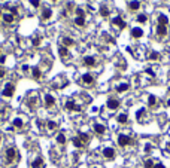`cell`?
Instances as JSON below:
<instances>
[{
	"label": "cell",
	"mask_w": 170,
	"mask_h": 168,
	"mask_svg": "<svg viewBox=\"0 0 170 168\" xmlns=\"http://www.w3.org/2000/svg\"><path fill=\"white\" fill-rule=\"evenodd\" d=\"M73 5H75V3H67V9H69V11L73 9Z\"/></svg>",
	"instance_id": "b9f144b4"
},
{
	"label": "cell",
	"mask_w": 170,
	"mask_h": 168,
	"mask_svg": "<svg viewBox=\"0 0 170 168\" xmlns=\"http://www.w3.org/2000/svg\"><path fill=\"white\" fill-rule=\"evenodd\" d=\"M30 3H31V6H34V7H38V6L40 5V0H30Z\"/></svg>",
	"instance_id": "8d00e7d4"
},
{
	"label": "cell",
	"mask_w": 170,
	"mask_h": 168,
	"mask_svg": "<svg viewBox=\"0 0 170 168\" xmlns=\"http://www.w3.org/2000/svg\"><path fill=\"white\" fill-rule=\"evenodd\" d=\"M160 58V54L158 52H152V54L149 55V60H158Z\"/></svg>",
	"instance_id": "d590c367"
},
{
	"label": "cell",
	"mask_w": 170,
	"mask_h": 168,
	"mask_svg": "<svg viewBox=\"0 0 170 168\" xmlns=\"http://www.w3.org/2000/svg\"><path fill=\"white\" fill-rule=\"evenodd\" d=\"M75 24L78 27H84L85 25V16H76L75 18Z\"/></svg>",
	"instance_id": "7402d4cb"
},
{
	"label": "cell",
	"mask_w": 170,
	"mask_h": 168,
	"mask_svg": "<svg viewBox=\"0 0 170 168\" xmlns=\"http://www.w3.org/2000/svg\"><path fill=\"white\" fill-rule=\"evenodd\" d=\"M157 34H158V36H161V37L166 36V34H167V27H166V25H160V24H158V27H157Z\"/></svg>",
	"instance_id": "e0dca14e"
},
{
	"label": "cell",
	"mask_w": 170,
	"mask_h": 168,
	"mask_svg": "<svg viewBox=\"0 0 170 168\" xmlns=\"http://www.w3.org/2000/svg\"><path fill=\"white\" fill-rule=\"evenodd\" d=\"M52 2H57V0H52Z\"/></svg>",
	"instance_id": "f907efd6"
},
{
	"label": "cell",
	"mask_w": 170,
	"mask_h": 168,
	"mask_svg": "<svg viewBox=\"0 0 170 168\" xmlns=\"http://www.w3.org/2000/svg\"><path fill=\"white\" fill-rule=\"evenodd\" d=\"M58 54H60V57H63V58H66V57H69V49L66 48V46H60L58 48Z\"/></svg>",
	"instance_id": "ffe728a7"
},
{
	"label": "cell",
	"mask_w": 170,
	"mask_h": 168,
	"mask_svg": "<svg viewBox=\"0 0 170 168\" xmlns=\"http://www.w3.org/2000/svg\"><path fill=\"white\" fill-rule=\"evenodd\" d=\"M72 143H73V144H75L78 149H82V147L85 146V144L82 143V140H81L79 137H73V138H72Z\"/></svg>",
	"instance_id": "d6986e66"
},
{
	"label": "cell",
	"mask_w": 170,
	"mask_h": 168,
	"mask_svg": "<svg viewBox=\"0 0 170 168\" xmlns=\"http://www.w3.org/2000/svg\"><path fill=\"white\" fill-rule=\"evenodd\" d=\"M103 156L106 159H113L115 158V150L112 147H104L103 149Z\"/></svg>",
	"instance_id": "52a82bcc"
},
{
	"label": "cell",
	"mask_w": 170,
	"mask_h": 168,
	"mask_svg": "<svg viewBox=\"0 0 170 168\" xmlns=\"http://www.w3.org/2000/svg\"><path fill=\"white\" fill-rule=\"evenodd\" d=\"M112 24L118 25L119 28H125V22H124V20L121 18V16H115V18H112Z\"/></svg>",
	"instance_id": "ba28073f"
},
{
	"label": "cell",
	"mask_w": 170,
	"mask_h": 168,
	"mask_svg": "<svg viewBox=\"0 0 170 168\" xmlns=\"http://www.w3.org/2000/svg\"><path fill=\"white\" fill-rule=\"evenodd\" d=\"M2 20H3L5 24H14V21H15V15H14L12 12H5V14L2 15Z\"/></svg>",
	"instance_id": "5b68a950"
},
{
	"label": "cell",
	"mask_w": 170,
	"mask_h": 168,
	"mask_svg": "<svg viewBox=\"0 0 170 168\" xmlns=\"http://www.w3.org/2000/svg\"><path fill=\"white\" fill-rule=\"evenodd\" d=\"M140 7V2H137V0H133V2L128 3V9L130 11H137Z\"/></svg>",
	"instance_id": "ac0fdd59"
},
{
	"label": "cell",
	"mask_w": 170,
	"mask_h": 168,
	"mask_svg": "<svg viewBox=\"0 0 170 168\" xmlns=\"http://www.w3.org/2000/svg\"><path fill=\"white\" fill-rule=\"evenodd\" d=\"M84 64H85L87 67L96 66V58H94V57H84Z\"/></svg>",
	"instance_id": "4fadbf2b"
},
{
	"label": "cell",
	"mask_w": 170,
	"mask_h": 168,
	"mask_svg": "<svg viewBox=\"0 0 170 168\" xmlns=\"http://www.w3.org/2000/svg\"><path fill=\"white\" fill-rule=\"evenodd\" d=\"M131 143H133L131 137L125 135V134H119V135H118V144H119L121 147H125V146H128V144H131Z\"/></svg>",
	"instance_id": "3957f363"
},
{
	"label": "cell",
	"mask_w": 170,
	"mask_h": 168,
	"mask_svg": "<svg viewBox=\"0 0 170 168\" xmlns=\"http://www.w3.org/2000/svg\"><path fill=\"white\" fill-rule=\"evenodd\" d=\"M31 75H33L34 79H40V68H39V67H33Z\"/></svg>",
	"instance_id": "4316f807"
},
{
	"label": "cell",
	"mask_w": 170,
	"mask_h": 168,
	"mask_svg": "<svg viewBox=\"0 0 170 168\" xmlns=\"http://www.w3.org/2000/svg\"><path fill=\"white\" fill-rule=\"evenodd\" d=\"M31 43H33L34 46H39V45H40V39H39V37H36V39L31 40Z\"/></svg>",
	"instance_id": "74e56055"
},
{
	"label": "cell",
	"mask_w": 170,
	"mask_h": 168,
	"mask_svg": "<svg viewBox=\"0 0 170 168\" xmlns=\"http://www.w3.org/2000/svg\"><path fill=\"white\" fill-rule=\"evenodd\" d=\"M151 147H152L151 144H146V147H145V150H146V152H149V150H151Z\"/></svg>",
	"instance_id": "ee69618b"
},
{
	"label": "cell",
	"mask_w": 170,
	"mask_h": 168,
	"mask_svg": "<svg viewBox=\"0 0 170 168\" xmlns=\"http://www.w3.org/2000/svg\"><path fill=\"white\" fill-rule=\"evenodd\" d=\"M5 61H6V57H5V55H2V57H0V63H2V64H3V63H5Z\"/></svg>",
	"instance_id": "7bdbcfd3"
},
{
	"label": "cell",
	"mask_w": 170,
	"mask_h": 168,
	"mask_svg": "<svg viewBox=\"0 0 170 168\" xmlns=\"http://www.w3.org/2000/svg\"><path fill=\"white\" fill-rule=\"evenodd\" d=\"M155 103H157L155 95H149V98H148V106H149V107H152V106H155Z\"/></svg>",
	"instance_id": "f1b7e54d"
},
{
	"label": "cell",
	"mask_w": 170,
	"mask_h": 168,
	"mask_svg": "<svg viewBox=\"0 0 170 168\" xmlns=\"http://www.w3.org/2000/svg\"><path fill=\"white\" fill-rule=\"evenodd\" d=\"M94 131H96V134L102 135V134H104L106 127H104V125H102V123H94Z\"/></svg>",
	"instance_id": "8fae6325"
},
{
	"label": "cell",
	"mask_w": 170,
	"mask_h": 168,
	"mask_svg": "<svg viewBox=\"0 0 170 168\" xmlns=\"http://www.w3.org/2000/svg\"><path fill=\"white\" fill-rule=\"evenodd\" d=\"M137 21H139V22H142V24H145V22L148 21V18H146V15H143V14H140V15L137 16Z\"/></svg>",
	"instance_id": "d6a6232c"
},
{
	"label": "cell",
	"mask_w": 170,
	"mask_h": 168,
	"mask_svg": "<svg viewBox=\"0 0 170 168\" xmlns=\"http://www.w3.org/2000/svg\"><path fill=\"white\" fill-rule=\"evenodd\" d=\"M42 165H43V159L40 156H38L36 159H33V161H31V168H40Z\"/></svg>",
	"instance_id": "9a60e30c"
},
{
	"label": "cell",
	"mask_w": 170,
	"mask_h": 168,
	"mask_svg": "<svg viewBox=\"0 0 170 168\" xmlns=\"http://www.w3.org/2000/svg\"><path fill=\"white\" fill-rule=\"evenodd\" d=\"M107 109H111V110H116L119 107V100H116V98H109L107 100Z\"/></svg>",
	"instance_id": "8992f818"
},
{
	"label": "cell",
	"mask_w": 170,
	"mask_h": 168,
	"mask_svg": "<svg viewBox=\"0 0 170 168\" xmlns=\"http://www.w3.org/2000/svg\"><path fill=\"white\" fill-rule=\"evenodd\" d=\"M128 88H130L128 83H119L116 86V92H125V91H128Z\"/></svg>",
	"instance_id": "44dd1931"
},
{
	"label": "cell",
	"mask_w": 170,
	"mask_h": 168,
	"mask_svg": "<svg viewBox=\"0 0 170 168\" xmlns=\"http://www.w3.org/2000/svg\"><path fill=\"white\" fill-rule=\"evenodd\" d=\"M131 36H133V37H136V39L142 37V36H143V30H142V28H139V27H134V28H131Z\"/></svg>",
	"instance_id": "7c38bea8"
},
{
	"label": "cell",
	"mask_w": 170,
	"mask_h": 168,
	"mask_svg": "<svg viewBox=\"0 0 170 168\" xmlns=\"http://www.w3.org/2000/svg\"><path fill=\"white\" fill-rule=\"evenodd\" d=\"M46 127H48L49 131H54V129H57V128H58V123H57V122H54V121H48V122H46Z\"/></svg>",
	"instance_id": "d4e9b609"
},
{
	"label": "cell",
	"mask_w": 170,
	"mask_h": 168,
	"mask_svg": "<svg viewBox=\"0 0 170 168\" xmlns=\"http://www.w3.org/2000/svg\"><path fill=\"white\" fill-rule=\"evenodd\" d=\"M82 82H84L85 85H93V83H94V76L89 75V73H85V75L82 76Z\"/></svg>",
	"instance_id": "9c48e42d"
},
{
	"label": "cell",
	"mask_w": 170,
	"mask_h": 168,
	"mask_svg": "<svg viewBox=\"0 0 170 168\" xmlns=\"http://www.w3.org/2000/svg\"><path fill=\"white\" fill-rule=\"evenodd\" d=\"M143 165H145V168H154V162H152V159H146Z\"/></svg>",
	"instance_id": "836d02e7"
},
{
	"label": "cell",
	"mask_w": 170,
	"mask_h": 168,
	"mask_svg": "<svg viewBox=\"0 0 170 168\" xmlns=\"http://www.w3.org/2000/svg\"><path fill=\"white\" fill-rule=\"evenodd\" d=\"M52 16V11L49 9V7H45V9L42 11V20L45 21V20H49Z\"/></svg>",
	"instance_id": "2e32d148"
},
{
	"label": "cell",
	"mask_w": 170,
	"mask_h": 168,
	"mask_svg": "<svg viewBox=\"0 0 170 168\" xmlns=\"http://www.w3.org/2000/svg\"><path fill=\"white\" fill-rule=\"evenodd\" d=\"M167 150H170V141H169V143H167Z\"/></svg>",
	"instance_id": "f6af8a7d"
},
{
	"label": "cell",
	"mask_w": 170,
	"mask_h": 168,
	"mask_svg": "<svg viewBox=\"0 0 170 168\" xmlns=\"http://www.w3.org/2000/svg\"><path fill=\"white\" fill-rule=\"evenodd\" d=\"M61 43H63V46L69 48V46H73L75 45V40L72 39V37H63L61 39Z\"/></svg>",
	"instance_id": "5bb4252c"
},
{
	"label": "cell",
	"mask_w": 170,
	"mask_h": 168,
	"mask_svg": "<svg viewBox=\"0 0 170 168\" xmlns=\"http://www.w3.org/2000/svg\"><path fill=\"white\" fill-rule=\"evenodd\" d=\"M2 15H3V14H2V12H0V20H2Z\"/></svg>",
	"instance_id": "7dc6e473"
},
{
	"label": "cell",
	"mask_w": 170,
	"mask_h": 168,
	"mask_svg": "<svg viewBox=\"0 0 170 168\" xmlns=\"http://www.w3.org/2000/svg\"><path fill=\"white\" fill-rule=\"evenodd\" d=\"M14 92H15V85L12 82H8L3 88V91H2V95L6 97V98H9V97L14 95Z\"/></svg>",
	"instance_id": "7a4b0ae2"
},
{
	"label": "cell",
	"mask_w": 170,
	"mask_h": 168,
	"mask_svg": "<svg viewBox=\"0 0 170 168\" xmlns=\"http://www.w3.org/2000/svg\"><path fill=\"white\" fill-rule=\"evenodd\" d=\"M167 106H170V100H169V101H167Z\"/></svg>",
	"instance_id": "c3c4849f"
},
{
	"label": "cell",
	"mask_w": 170,
	"mask_h": 168,
	"mask_svg": "<svg viewBox=\"0 0 170 168\" xmlns=\"http://www.w3.org/2000/svg\"><path fill=\"white\" fill-rule=\"evenodd\" d=\"M14 127L15 128H21L23 127V119L21 118H15L14 119Z\"/></svg>",
	"instance_id": "4dcf8cb0"
},
{
	"label": "cell",
	"mask_w": 170,
	"mask_h": 168,
	"mask_svg": "<svg viewBox=\"0 0 170 168\" xmlns=\"http://www.w3.org/2000/svg\"><path fill=\"white\" fill-rule=\"evenodd\" d=\"M54 104H55V98H54L52 95H49V94L45 95V106H46V107H52Z\"/></svg>",
	"instance_id": "30bf717a"
},
{
	"label": "cell",
	"mask_w": 170,
	"mask_h": 168,
	"mask_svg": "<svg viewBox=\"0 0 170 168\" xmlns=\"http://www.w3.org/2000/svg\"><path fill=\"white\" fill-rule=\"evenodd\" d=\"M167 22H169V18L166 15H163V14L158 15V24L160 25H167Z\"/></svg>",
	"instance_id": "603a6c76"
},
{
	"label": "cell",
	"mask_w": 170,
	"mask_h": 168,
	"mask_svg": "<svg viewBox=\"0 0 170 168\" xmlns=\"http://www.w3.org/2000/svg\"><path fill=\"white\" fill-rule=\"evenodd\" d=\"M57 143H58V144H64V143H66V137H64V134H63V132H60V134L57 135Z\"/></svg>",
	"instance_id": "83f0119b"
},
{
	"label": "cell",
	"mask_w": 170,
	"mask_h": 168,
	"mask_svg": "<svg viewBox=\"0 0 170 168\" xmlns=\"http://www.w3.org/2000/svg\"><path fill=\"white\" fill-rule=\"evenodd\" d=\"M0 144H2V135H0Z\"/></svg>",
	"instance_id": "bcb514c9"
},
{
	"label": "cell",
	"mask_w": 170,
	"mask_h": 168,
	"mask_svg": "<svg viewBox=\"0 0 170 168\" xmlns=\"http://www.w3.org/2000/svg\"><path fill=\"white\" fill-rule=\"evenodd\" d=\"M5 75H6V72H5V70H3L2 67H0V79H3V77H5Z\"/></svg>",
	"instance_id": "ab89813d"
},
{
	"label": "cell",
	"mask_w": 170,
	"mask_h": 168,
	"mask_svg": "<svg viewBox=\"0 0 170 168\" xmlns=\"http://www.w3.org/2000/svg\"><path fill=\"white\" fill-rule=\"evenodd\" d=\"M154 168H166L163 164H154Z\"/></svg>",
	"instance_id": "60d3db41"
},
{
	"label": "cell",
	"mask_w": 170,
	"mask_h": 168,
	"mask_svg": "<svg viewBox=\"0 0 170 168\" xmlns=\"http://www.w3.org/2000/svg\"><path fill=\"white\" fill-rule=\"evenodd\" d=\"M143 113H145V109H140V110H139V112L136 113V118H137V119H140Z\"/></svg>",
	"instance_id": "f35d334b"
},
{
	"label": "cell",
	"mask_w": 170,
	"mask_h": 168,
	"mask_svg": "<svg viewBox=\"0 0 170 168\" xmlns=\"http://www.w3.org/2000/svg\"><path fill=\"white\" fill-rule=\"evenodd\" d=\"M116 121H118V123H127L128 116H127L125 113H121V114H118V118H116Z\"/></svg>",
	"instance_id": "cb8c5ba5"
},
{
	"label": "cell",
	"mask_w": 170,
	"mask_h": 168,
	"mask_svg": "<svg viewBox=\"0 0 170 168\" xmlns=\"http://www.w3.org/2000/svg\"><path fill=\"white\" fill-rule=\"evenodd\" d=\"M66 109L70 110V112H81L82 109H81V106H76L73 100H67L66 101Z\"/></svg>",
	"instance_id": "277c9868"
},
{
	"label": "cell",
	"mask_w": 170,
	"mask_h": 168,
	"mask_svg": "<svg viewBox=\"0 0 170 168\" xmlns=\"http://www.w3.org/2000/svg\"><path fill=\"white\" fill-rule=\"evenodd\" d=\"M29 106H30L31 109L34 107V106H38V97H36V95H34V97H31V98L29 100Z\"/></svg>",
	"instance_id": "f546056e"
},
{
	"label": "cell",
	"mask_w": 170,
	"mask_h": 168,
	"mask_svg": "<svg viewBox=\"0 0 170 168\" xmlns=\"http://www.w3.org/2000/svg\"><path fill=\"white\" fill-rule=\"evenodd\" d=\"M78 137H79L81 140H82V143H84V144H85V143H87V141L89 140L88 134H84V132H79V135H78Z\"/></svg>",
	"instance_id": "1f68e13d"
},
{
	"label": "cell",
	"mask_w": 170,
	"mask_h": 168,
	"mask_svg": "<svg viewBox=\"0 0 170 168\" xmlns=\"http://www.w3.org/2000/svg\"><path fill=\"white\" fill-rule=\"evenodd\" d=\"M0 57H2V51H0Z\"/></svg>",
	"instance_id": "681fc988"
},
{
	"label": "cell",
	"mask_w": 170,
	"mask_h": 168,
	"mask_svg": "<svg viewBox=\"0 0 170 168\" xmlns=\"http://www.w3.org/2000/svg\"><path fill=\"white\" fill-rule=\"evenodd\" d=\"M16 159V150L14 147H8L6 152H5V161L6 164H12Z\"/></svg>",
	"instance_id": "6da1fadb"
},
{
	"label": "cell",
	"mask_w": 170,
	"mask_h": 168,
	"mask_svg": "<svg viewBox=\"0 0 170 168\" xmlns=\"http://www.w3.org/2000/svg\"><path fill=\"white\" fill-rule=\"evenodd\" d=\"M75 12H76V15H78V16H85V12H84L82 7H76Z\"/></svg>",
	"instance_id": "e575fe53"
},
{
	"label": "cell",
	"mask_w": 170,
	"mask_h": 168,
	"mask_svg": "<svg viewBox=\"0 0 170 168\" xmlns=\"http://www.w3.org/2000/svg\"><path fill=\"white\" fill-rule=\"evenodd\" d=\"M100 15L104 16V18H106V16H109V9H107L106 5H102L100 6Z\"/></svg>",
	"instance_id": "484cf974"
}]
</instances>
